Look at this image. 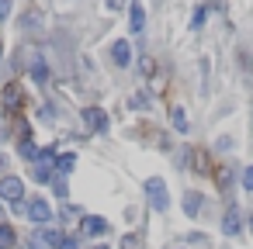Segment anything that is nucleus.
Here are the masks:
<instances>
[{
    "label": "nucleus",
    "mask_w": 253,
    "mask_h": 249,
    "mask_svg": "<svg viewBox=\"0 0 253 249\" xmlns=\"http://www.w3.org/2000/svg\"><path fill=\"white\" fill-rule=\"evenodd\" d=\"M142 190H146V197H149V208H153V211H167V208H170L167 183H163L160 177H149V180L142 183Z\"/></svg>",
    "instance_id": "1"
},
{
    "label": "nucleus",
    "mask_w": 253,
    "mask_h": 249,
    "mask_svg": "<svg viewBox=\"0 0 253 249\" xmlns=\"http://www.w3.org/2000/svg\"><path fill=\"white\" fill-rule=\"evenodd\" d=\"M21 194H25V183L21 177H0V201H7V204H21Z\"/></svg>",
    "instance_id": "2"
},
{
    "label": "nucleus",
    "mask_w": 253,
    "mask_h": 249,
    "mask_svg": "<svg viewBox=\"0 0 253 249\" xmlns=\"http://www.w3.org/2000/svg\"><path fill=\"white\" fill-rule=\"evenodd\" d=\"M28 218H32L39 228H45V221H52V208H49L42 197H35V201L28 204Z\"/></svg>",
    "instance_id": "3"
},
{
    "label": "nucleus",
    "mask_w": 253,
    "mask_h": 249,
    "mask_svg": "<svg viewBox=\"0 0 253 249\" xmlns=\"http://www.w3.org/2000/svg\"><path fill=\"white\" fill-rule=\"evenodd\" d=\"M84 125H87L90 132H108V114H104L101 107H87V111H84Z\"/></svg>",
    "instance_id": "4"
},
{
    "label": "nucleus",
    "mask_w": 253,
    "mask_h": 249,
    "mask_svg": "<svg viewBox=\"0 0 253 249\" xmlns=\"http://www.w3.org/2000/svg\"><path fill=\"white\" fill-rule=\"evenodd\" d=\"M21 101H25L21 83H7V87H4V111H18V107H21Z\"/></svg>",
    "instance_id": "5"
},
{
    "label": "nucleus",
    "mask_w": 253,
    "mask_h": 249,
    "mask_svg": "<svg viewBox=\"0 0 253 249\" xmlns=\"http://www.w3.org/2000/svg\"><path fill=\"white\" fill-rule=\"evenodd\" d=\"M80 225H84V232H87V235H104V232L111 228L101 214H84V221H80Z\"/></svg>",
    "instance_id": "6"
},
{
    "label": "nucleus",
    "mask_w": 253,
    "mask_h": 249,
    "mask_svg": "<svg viewBox=\"0 0 253 249\" xmlns=\"http://www.w3.org/2000/svg\"><path fill=\"white\" fill-rule=\"evenodd\" d=\"M239 228H243V214H239V208H229L225 218H222V232L225 235H236Z\"/></svg>",
    "instance_id": "7"
},
{
    "label": "nucleus",
    "mask_w": 253,
    "mask_h": 249,
    "mask_svg": "<svg viewBox=\"0 0 253 249\" xmlns=\"http://www.w3.org/2000/svg\"><path fill=\"white\" fill-rule=\"evenodd\" d=\"M111 59H115V66H128V63H132L128 42H115V45H111Z\"/></svg>",
    "instance_id": "8"
},
{
    "label": "nucleus",
    "mask_w": 253,
    "mask_h": 249,
    "mask_svg": "<svg viewBox=\"0 0 253 249\" xmlns=\"http://www.w3.org/2000/svg\"><path fill=\"white\" fill-rule=\"evenodd\" d=\"M128 21H132V32H142V28H146V11H142L139 0L132 4V11H128Z\"/></svg>",
    "instance_id": "9"
},
{
    "label": "nucleus",
    "mask_w": 253,
    "mask_h": 249,
    "mask_svg": "<svg viewBox=\"0 0 253 249\" xmlns=\"http://www.w3.org/2000/svg\"><path fill=\"white\" fill-rule=\"evenodd\" d=\"M18 242V235H14V228L7 225V221H0V249H11Z\"/></svg>",
    "instance_id": "10"
},
{
    "label": "nucleus",
    "mask_w": 253,
    "mask_h": 249,
    "mask_svg": "<svg viewBox=\"0 0 253 249\" xmlns=\"http://www.w3.org/2000/svg\"><path fill=\"white\" fill-rule=\"evenodd\" d=\"M201 204H205V201H201V194H184V211H187L191 218L201 211Z\"/></svg>",
    "instance_id": "11"
},
{
    "label": "nucleus",
    "mask_w": 253,
    "mask_h": 249,
    "mask_svg": "<svg viewBox=\"0 0 253 249\" xmlns=\"http://www.w3.org/2000/svg\"><path fill=\"white\" fill-rule=\"evenodd\" d=\"M39 235H42V242H45V246H63V239H66V235H63V232H56V228H42Z\"/></svg>",
    "instance_id": "12"
},
{
    "label": "nucleus",
    "mask_w": 253,
    "mask_h": 249,
    "mask_svg": "<svg viewBox=\"0 0 253 249\" xmlns=\"http://www.w3.org/2000/svg\"><path fill=\"white\" fill-rule=\"evenodd\" d=\"M170 118H173V128H177V132H187V118H184V107H173V111H170Z\"/></svg>",
    "instance_id": "13"
},
{
    "label": "nucleus",
    "mask_w": 253,
    "mask_h": 249,
    "mask_svg": "<svg viewBox=\"0 0 253 249\" xmlns=\"http://www.w3.org/2000/svg\"><path fill=\"white\" fill-rule=\"evenodd\" d=\"M35 163H39V166H45V170H52V166H56V152H52V149H45V152H39V156H35Z\"/></svg>",
    "instance_id": "14"
},
{
    "label": "nucleus",
    "mask_w": 253,
    "mask_h": 249,
    "mask_svg": "<svg viewBox=\"0 0 253 249\" xmlns=\"http://www.w3.org/2000/svg\"><path fill=\"white\" fill-rule=\"evenodd\" d=\"M56 166H59L63 173H70V170L77 166V156H73V152H66V156H59V159H56Z\"/></svg>",
    "instance_id": "15"
},
{
    "label": "nucleus",
    "mask_w": 253,
    "mask_h": 249,
    "mask_svg": "<svg viewBox=\"0 0 253 249\" xmlns=\"http://www.w3.org/2000/svg\"><path fill=\"white\" fill-rule=\"evenodd\" d=\"M52 177V170H45V166H39V163H32V180H39V183H45Z\"/></svg>",
    "instance_id": "16"
},
{
    "label": "nucleus",
    "mask_w": 253,
    "mask_h": 249,
    "mask_svg": "<svg viewBox=\"0 0 253 249\" xmlns=\"http://www.w3.org/2000/svg\"><path fill=\"white\" fill-rule=\"evenodd\" d=\"M32 76H35V80H39V83H42V80H45V63H42V59H39V56H35V63H32Z\"/></svg>",
    "instance_id": "17"
},
{
    "label": "nucleus",
    "mask_w": 253,
    "mask_h": 249,
    "mask_svg": "<svg viewBox=\"0 0 253 249\" xmlns=\"http://www.w3.org/2000/svg\"><path fill=\"white\" fill-rule=\"evenodd\" d=\"M21 156H25V159H35V156H39V145L25 139V142H21Z\"/></svg>",
    "instance_id": "18"
},
{
    "label": "nucleus",
    "mask_w": 253,
    "mask_h": 249,
    "mask_svg": "<svg viewBox=\"0 0 253 249\" xmlns=\"http://www.w3.org/2000/svg\"><path fill=\"white\" fill-rule=\"evenodd\" d=\"M122 249H142V239L139 235H125L122 239Z\"/></svg>",
    "instance_id": "19"
},
{
    "label": "nucleus",
    "mask_w": 253,
    "mask_h": 249,
    "mask_svg": "<svg viewBox=\"0 0 253 249\" xmlns=\"http://www.w3.org/2000/svg\"><path fill=\"white\" fill-rule=\"evenodd\" d=\"M243 190H250V194H253V166H246V170H243Z\"/></svg>",
    "instance_id": "20"
},
{
    "label": "nucleus",
    "mask_w": 253,
    "mask_h": 249,
    "mask_svg": "<svg viewBox=\"0 0 253 249\" xmlns=\"http://www.w3.org/2000/svg\"><path fill=\"white\" fill-rule=\"evenodd\" d=\"M205 25V11H194V18H191V28H201Z\"/></svg>",
    "instance_id": "21"
},
{
    "label": "nucleus",
    "mask_w": 253,
    "mask_h": 249,
    "mask_svg": "<svg viewBox=\"0 0 253 249\" xmlns=\"http://www.w3.org/2000/svg\"><path fill=\"white\" fill-rule=\"evenodd\" d=\"M32 249H49V246H45V242H42V235H39V232H35V235H32Z\"/></svg>",
    "instance_id": "22"
},
{
    "label": "nucleus",
    "mask_w": 253,
    "mask_h": 249,
    "mask_svg": "<svg viewBox=\"0 0 253 249\" xmlns=\"http://www.w3.org/2000/svg\"><path fill=\"white\" fill-rule=\"evenodd\" d=\"M11 14V0H0V18H7Z\"/></svg>",
    "instance_id": "23"
},
{
    "label": "nucleus",
    "mask_w": 253,
    "mask_h": 249,
    "mask_svg": "<svg viewBox=\"0 0 253 249\" xmlns=\"http://www.w3.org/2000/svg\"><path fill=\"white\" fill-rule=\"evenodd\" d=\"M59 249H80V246H77L73 239H63V246H59Z\"/></svg>",
    "instance_id": "24"
},
{
    "label": "nucleus",
    "mask_w": 253,
    "mask_h": 249,
    "mask_svg": "<svg viewBox=\"0 0 253 249\" xmlns=\"http://www.w3.org/2000/svg\"><path fill=\"white\" fill-rule=\"evenodd\" d=\"M122 4H125V0H108V7H111V11H118Z\"/></svg>",
    "instance_id": "25"
},
{
    "label": "nucleus",
    "mask_w": 253,
    "mask_h": 249,
    "mask_svg": "<svg viewBox=\"0 0 253 249\" xmlns=\"http://www.w3.org/2000/svg\"><path fill=\"white\" fill-rule=\"evenodd\" d=\"M4 166H7V163H4V156H0V170H4Z\"/></svg>",
    "instance_id": "26"
},
{
    "label": "nucleus",
    "mask_w": 253,
    "mask_h": 249,
    "mask_svg": "<svg viewBox=\"0 0 253 249\" xmlns=\"http://www.w3.org/2000/svg\"><path fill=\"white\" fill-rule=\"evenodd\" d=\"M167 249H180V246H167Z\"/></svg>",
    "instance_id": "27"
},
{
    "label": "nucleus",
    "mask_w": 253,
    "mask_h": 249,
    "mask_svg": "<svg viewBox=\"0 0 253 249\" xmlns=\"http://www.w3.org/2000/svg\"><path fill=\"white\" fill-rule=\"evenodd\" d=\"M250 228H253V221H250Z\"/></svg>",
    "instance_id": "28"
},
{
    "label": "nucleus",
    "mask_w": 253,
    "mask_h": 249,
    "mask_svg": "<svg viewBox=\"0 0 253 249\" xmlns=\"http://www.w3.org/2000/svg\"><path fill=\"white\" fill-rule=\"evenodd\" d=\"M0 221H4V218H0Z\"/></svg>",
    "instance_id": "29"
},
{
    "label": "nucleus",
    "mask_w": 253,
    "mask_h": 249,
    "mask_svg": "<svg viewBox=\"0 0 253 249\" xmlns=\"http://www.w3.org/2000/svg\"><path fill=\"white\" fill-rule=\"evenodd\" d=\"M0 52H4V49H0Z\"/></svg>",
    "instance_id": "30"
}]
</instances>
